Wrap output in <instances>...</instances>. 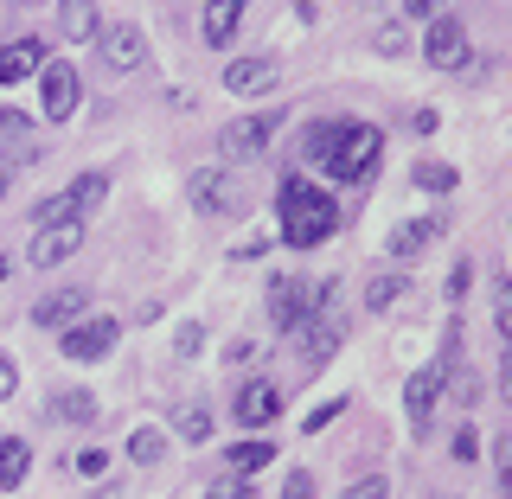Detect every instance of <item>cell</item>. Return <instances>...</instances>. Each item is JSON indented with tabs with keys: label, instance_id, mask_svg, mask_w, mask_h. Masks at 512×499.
<instances>
[{
	"label": "cell",
	"instance_id": "3957f363",
	"mask_svg": "<svg viewBox=\"0 0 512 499\" xmlns=\"http://www.w3.org/2000/svg\"><path fill=\"white\" fill-rule=\"evenodd\" d=\"M282 128V109H263V116H237L231 128L218 135V154L231 160V167H244V160H256L269 148V135Z\"/></svg>",
	"mask_w": 512,
	"mask_h": 499
},
{
	"label": "cell",
	"instance_id": "d4e9b609",
	"mask_svg": "<svg viewBox=\"0 0 512 499\" xmlns=\"http://www.w3.org/2000/svg\"><path fill=\"white\" fill-rule=\"evenodd\" d=\"M160 455H167V429H135V436H128V461L148 468V461H160Z\"/></svg>",
	"mask_w": 512,
	"mask_h": 499
},
{
	"label": "cell",
	"instance_id": "9a60e30c",
	"mask_svg": "<svg viewBox=\"0 0 512 499\" xmlns=\"http://www.w3.org/2000/svg\"><path fill=\"white\" fill-rule=\"evenodd\" d=\"M276 77H282V64H276V58H231V64H224V90H237V96L269 90Z\"/></svg>",
	"mask_w": 512,
	"mask_h": 499
},
{
	"label": "cell",
	"instance_id": "8992f818",
	"mask_svg": "<svg viewBox=\"0 0 512 499\" xmlns=\"http://www.w3.org/2000/svg\"><path fill=\"white\" fill-rule=\"evenodd\" d=\"M192 205L212 218H237L244 212V192H237V180L224 167H205V173H192Z\"/></svg>",
	"mask_w": 512,
	"mask_h": 499
},
{
	"label": "cell",
	"instance_id": "7c38bea8",
	"mask_svg": "<svg viewBox=\"0 0 512 499\" xmlns=\"http://www.w3.org/2000/svg\"><path fill=\"white\" fill-rule=\"evenodd\" d=\"M423 58L436 64V71H461V64H468V32H461V20H436V26H429Z\"/></svg>",
	"mask_w": 512,
	"mask_h": 499
},
{
	"label": "cell",
	"instance_id": "836d02e7",
	"mask_svg": "<svg viewBox=\"0 0 512 499\" xmlns=\"http://www.w3.org/2000/svg\"><path fill=\"white\" fill-rule=\"evenodd\" d=\"M13 391H20V372H13V359H7V352H0V404H7Z\"/></svg>",
	"mask_w": 512,
	"mask_h": 499
},
{
	"label": "cell",
	"instance_id": "ba28073f",
	"mask_svg": "<svg viewBox=\"0 0 512 499\" xmlns=\"http://www.w3.org/2000/svg\"><path fill=\"white\" fill-rule=\"evenodd\" d=\"M39 103H45V122H64L77 109V71L64 58L39 64Z\"/></svg>",
	"mask_w": 512,
	"mask_h": 499
},
{
	"label": "cell",
	"instance_id": "44dd1931",
	"mask_svg": "<svg viewBox=\"0 0 512 499\" xmlns=\"http://www.w3.org/2000/svg\"><path fill=\"white\" fill-rule=\"evenodd\" d=\"M26 468H32V448L20 442V436H7V442H0V487H20V480H26Z\"/></svg>",
	"mask_w": 512,
	"mask_h": 499
},
{
	"label": "cell",
	"instance_id": "74e56055",
	"mask_svg": "<svg viewBox=\"0 0 512 499\" xmlns=\"http://www.w3.org/2000/svg\"><path fill=\"white\" fill-rule=\"evenodd\" d=\"M0 199H7V167H0Z\"/></svg>",
	"mask_w": 512,
	"mask_h": 499
},
{
	"label": "cell",
	"instance_id": "6da1fadb",
	"mask_svg": "<svg viewBox=\"0 0 512 499\" xmlns=\"http://www.w3.org/2000/svg\"><path fill=\"white\" fill-rule=\"evenodd\" d=\"M301 154H308L333 186L372 180V167H378V128L372 122H314L308 135H301Z\"/></svg>",
	"mask_w": 512,
	"mask_h": 499
},
{
	"label": "cell",
	"instance_id": "7402d4cb",
	"mask_svg": "<svg viewBox=\"0 0 512 499\" xmlns=\"http://www.w3.org/2000/svg\"><path fill=\"white\" fill-rule=\"evenodd\" d=\"M404 295H410V282H404V276H378V282H365V308H372V314H391Z\"/></svg>",
	"mask_w": 512,
	"mask_h": 499
},
{
	"label": "cell",
	"instance_id": "7a4b0ae2",
	"mask_svg": "<svg viewBox=\"0 0 512 499\" xmlns=\"http://www.w3.org/2000/svg\"><path fill=\"white\" fill-rule=\"evenodd\" d=\"M282 244H295V250H314V244H327L333 231H340V205H333V192H320L308 180H282Z\"/></svg>",
	"mask_w": 512,
	"mask_h": 499
},
{
	"label": "cell",
	"instance_id": "cb8c5ba5",
	"mask_svg": "<svg viewBox=\"0 0 512 499\" xmlns=\"http://www.w3.org/2000/svg\"><path fill=\"white\" fill-rule=\"evenodd\" d=\"M224 461H231L237 474H256V468L276 461V448H269V442H237V448H224Z\"/></svg>",
	"mask_w": 512,
	"mask_h": 499
},
{
	"label": "cell",
	"instance_id": "5b68a950",
	"mask_svg": "<svg viewBox=\"0 0 512 499\" xmlns=\"http://www.w3.org/2000/svg\"><path fill=\"white\" fill-rule=\"evenodd\" d=\"M84 250V218H58V224H39L32 231V263L39 269H58V263H71V256Z\"/></svg>",
	"mask_w": 512,
	"mask_h": 499
},
{
	"label": "cell",
	"instance_id": "ac0fdd59",
	"mask_svg": "<svg viewBox=\"0 0 512 499\" xmlns=\"http://www.w3.org/2000/svg\"><path fill=\"white\" fill-rule=\"evenodd\" d=\"M58 32L64 39H96V0H58Z\"/></svg>",
	"mask_w": 512,
	"mask_h": 499
},
{
	"label": "cell",
	"instance_id": "30bf717a",
	"mask_svg": "<svg viewBox=\"0 0 512 499\" xmlns=\"http://www.w3.org/2000/svg\"><path fill=\"white\" fill-rule=\"evenodd\" d=\"M442 384H448V359H429L423 372H410V384H404V410H410V423H416V429L429 423V410H436Z\"/></svg>",
	"mask_w": 512,
	"mask_h": 499
},
{
	"label": "cell",
	"instance_id": "4316f807",
	"mask_svg": "<svg viewBox=\"0 0 512 499\" xmlns=\"http://www.w3.org/2000/svg\"><path fill=\"white\" fill-rule=\"evenodd\" d=\"M250 480H256V474H237V468H231V474H218L212 487H205V499H250Z\"/></svg>",
	"mask_w": 512,
	"mask_h": 499
},
{
	"label": "cell",
	"instance_id": "5bb4252c",
	"mask_svg": "<svg viewBox=\"0 0 512 499\" xmlns=\"http://www.w3.org/2000/svg\"><path fill=\"white\" fill-rule=\"evenodd\" d=\"M84 314H90V295H84V288H58V295H45L39 308H32V320H39V327H52V333L77 327Z\"/></svg>",
	"mask_w": 512,
	"mask_h": 499
},
{
	"label": "cell",
	"instance_id": "f35d334b",
	"mask_svg": "<svg viewBox=\"0 0 512 499\" xmlns=\"http://www.w3.org/2000/svg\"><path fill=\"white\" fill-rule=\"evenodd\" d=\"M0 282H7V256H0Z\"/></svg>",
	"mask_w": 512,
	"mask_h": 499
},
{
	"label": "cell",
	"instance_id": "e0dca14e",
	"mask_svg": "<svg viewBox=\"0 0 512 499\" xmlns=\"http://www.w3.org/2000/svg\"><path fill=\"white\" fill-rule=\"evenodd\" d=\"M244 7H250V0H205V45H231Z\"/></svg>",
	"mask_w": 512,
	"mask_h": 499
},
{
	"label": "cell",
	"instance_id": "4fadbf2b",
	"mask_svg": "<svg viewBox=\"0 0 512 499\" xmlns=\"http://www.w3.org/2000/svg\"><path fill=\"white\" fill-rule=\"evenodd\" d=\"M96 45H103V64H109V71H135L141 52H148L141 26H103V32H96Z\"/></svg>",
	"mask_w": 512,
	"mask_h": 499
},
{
	"label": "cell",
	"instance_id": "52a82bcc",
	"mask_svg": "<svg viewBox=\"0 0 512 499\" xmlns=\"http://www.w3.org/2000/svg\"><path fill=\"white\" fill-rule=\"evenodd\" d=\"M295 352H301V378H314V372H327V359L340 352V327L333 320H301L295 327Z\"/></svg>",
	"mask_w": 512,
	"mask_h": 499
},
{
	"label": "cell",
	"instance_id": "f1b7e54d",
	"mask_svg": "<svg viewBox=\"0 0 512 499\" xmlns=\"http://www.w3.org/2000/svg\"><path fill=\"white\" fill-rule=\"evenodd\" d=\"M103 468H109L103 448H77V455H71V474H84V480H103Z\"/></svg>",
	"mask_w": 512,
	"mask_h": 499
},
{
	"label": "cell",
	"instance_id": "9c48e42d",
	"mask_svg": "<svg viewBox=\"0 0 512 499\" xmlns=\"http://www.w3.org/2000/svg\"><path fill=\"white\" fill-rule=\"evenodd\" d=\"M269 320H276L282 333H295L301 320H314V288L295 282V276H282L276 288H269Z\"/></svg>",
	"mask_w": 512,
	"mask_h": 499
},
{
	"label": "cell",
	"instance_id": "d6a6232c",
	"mask_svg": "<svg viewBox=\"0 0 512 499\" xmlns=\"http://www.w3.org/2000/svg\"><path fill=\"white\" fill-rule=\"evenodd\" d=\"M282 499H314V474H301V468H295V474L282 480Z\"/></svg>",
	"mask_w": 512,
	"mask_h": 499
},
{
	"label": "cell",
	"instance_id": "f546056e",
	"mask_svg": "<svg viewBox=\"0 0 512 499\" xmlns=\"http://www.w3.org/2000/svg\"><path fill=\"white\" fill-rule=\"evenodd\" d=\"M26 135H32V128H26V116H20V109H0V148H20Z\"/></svg>",
	"mask_w": 512,
	"mask_h": 499
},
{
	"label": "cell",
	"instance_id": "277c9868",
	"mask_svg": "<svg viewBox=\"0 0 512 499\" xmlns=\"http://www.w3.org/2000/svg\"><path fill=\"white\" fill-rule=\"evenodd\" d=\"M122 340V320H109V314H84L77 327H64V359H77V365H96V359H109Z\"/></svg>",
	"mask_w": 512,
	"mask_h": 499
},
{
	"label": "cell",
	"instance_id": "e575fe53",
	"mask_svg": "<svg viewBox=\"0 0 512 499\" xmlns=\"http://www.w3.org/2000/svg\"><path fill=\"white\" fill-rule=\"evenodd\" d=\"M461 288H468V263H455V269H448V301H461Z\"/></svg>",
	"mask_w": 512,
	"mask_h": 499
},
{
	"label": "cell",
	"instance_id": "83f0119b",
	"mask_svg": "<svg viewBox=\"0 0 512 499\" xmlns=\"http://www.w3.org/2000/svg\"><path fill=\"white\" fill-rule=\"evenodd\" d=\"M173 436L205 442V436H212V416H205V410H180V416H173Z\"/></svg>",
	"mask_w": 512,
	"mask_h": 499
},
{
	"label": "cell",
	"instance_id": "1f68e13d",
	"mask_svg": "<svg viewBox=\"0 0 512 499\" xmlns=\"http://www.w3.org/2000/svg\"><path fill=\"white\" fill-rule=\"evenodd\" d=\"M340 499H391V487H384V474H365L359 487H346Z\"/></svg>",
	"mask_w": 512,
	"mask_h": 499
},
{
	"label": "cell",
	"instance_id": "d6986e66",
	"mask_svg": "<svg viewBox=\"0 0 512 499\" xmlns=\"http://www.w3.org/2000/svg\"><path fill=\"white\" fill-rule=\"evenodd\" d=\"M64 199H71V212H96V205L109 199V173H77V180L64 186Z\"/></svg>",
	"mask_w": 512,
	"mask_h": 499
},
{
	"label": "cell",
	"instance_id": "2e32d148",
	"mask_svg": "<svg viewBox=\"0 0 512 499\" xmlns=\"http://www.w3.org/2000/svg\"><path fill=\"white\" fill-rule=\"evenodd\" d=\"M39 64H45V45H39V39H13V45H0V84L39 77Z\"/></svg>",
	"mask_w": 512,
	"mask_h": 499
},
{
	"label": "cell",
	"instance_id": "603a6c76",
	"mask_svg": "<svg viewBox=\"0 0 512 499\" xmlns=\"http://www.w3.org/2000/svg\"><path fill=\"white\" fill-rule=\"evenodd\" d=\"M52 416H58V423H96V397L90 391H58Z\"/></svg>",
	"mask_w": 512,
	"mask_h": 499
},
{
	"label": "cell",
	"instance_id": "ffe728a7",
	"mask_svg": "<svg viewBox=\"0 0 512 499\" xmlns=\"http://www.w3.org/2000/svg\"><path fill=\"white\" fill-rule=\"evenodd\" d=\"M442 231H448V218H423V224H404V231L391 237V256H416L423 244H436Z\"/></svg>",
	"mask_w": 512,
	"mask_h": 499
},
{
	"label": "cell",
	"instance_id": "d590c367",
	"mask_svg": "<svg viewBox=\"0 0 512 499\" xmlns=\"http://www.w3.org/2000/svg\"><path fill=\"white\" fill-rule=\"evenodd\" d=\"M340 410H346V404H320V410L308 416V429H327V423H333V416H340Z\"/></svg>",
	"mask_w": 512,
	"mask_h": 499
},
{
	"label": "cell",
	"instance_id": "8fae6325",
	"mask_svg": "<svg viewBox=\"0 0 512 499\" xmlns=\"http://www.w3.org/2000/svg\"><path fill=\"white\" fill-rule=\"evenodd\" d=\"M231 416H237L244 429H269V423L282 416V391H276L269 378H250L244 391H237V410H231Z\"/></svg>",
	"mask_w": 512,
	"mask_h": 499
},
{
	"label": "cell",
	"instance_id": "484cf974",
	"mask_svg": "<svg viewBox=\"0 0 512 499\" xmlns=\"http://www.w3.org/2000/svg\"><path fill=\"white\" fill-rule=\"evenodd\" d=\"M416 186H423V192H455V167H442V160H416Z\"/></svg>",
	"mask_w": 512,
	"mask_h": 499
},
{
	"label": "cell",
	"instance_id": "8d00e7d4",
	"mask_svg": "<svg viewBox=\"0 0 512 499\" xmlns=\"http://www.w3.org/2000/svg\"><path fill=\"white\" fill-rule=\"evenodd\" d=\"M404 13H410V20H429V13H436V0H404Z\"/></svg>",
	"mask_w": 512,
	"mask_h": 499
},
{
	"label": "cell",
	"instance_id": "4dcf8cb0",
	"mask_svg": "<svg viewBox=\"0 0 512 499\" xmlns=\"http://www.w3.org/2000/svg\"><path fill=\"white\" fill-rule=\"evenodd\" d=\"M32 218H39V224H58V218H77V212H71V199L58 192V199H39V205H32Z\"/></svg>",
	"mask_w": 512,
	"mask_h": 499
}]
</instances>
